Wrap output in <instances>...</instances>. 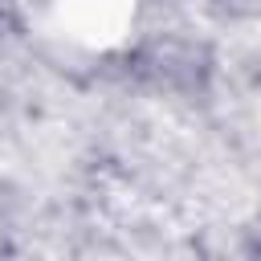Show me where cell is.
<instances>
[{
    "label": "cell",
    "instance_id": "cell-1",
    "mask_svg": "<svg viewBox=\"0 0 261 261\" xmlns=\"http://www.w3.org/2000/svg\"><path fill=\"white\" fill-rule=\"evenodd\" d=\"M41 12L61 41L86 53H110L135 37L143 0H41Z\"/></svg>",
    "mask_w": 261,
    "mask_h": 261
},
{
    "label": "cell",
    "instance_id": "cell-2",
    "mask_svg": "<svg viewBox=\"0 0 261 261\" xmlns=\"http://www.w3.org/2000/svg\"><path fill=\"white\" fill-rule=\"evenodd\" d=\"M224 4H261V0H224Z\"/></svg>",
    "mask_w": 261,
    "mask_h": 261
}]
</instances>
